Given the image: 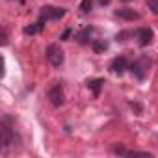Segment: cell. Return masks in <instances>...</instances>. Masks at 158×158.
<instances>
[{"instance_id":"1","label":"cell","mask_w":158,"mask_h":158,"mask_svg":"<svg viewBox=\"0 0 158 158\" xmlns=\"http://www.w3.org/2000/svg\"><path fill=\"white\" fill-rule=\"evenodd\" d=\"M0 143H2V152L4 154L10 149V145L13 143V132H11V127L8 125V119H4L0 123Z\"/></svg>"},{"instance_id":"2","label":"cell","mask_w":158,"mask_h":158,"mask_svg":"<svg viewBox=\"0 0 158 158\" xmlns=\"http://www.w3.org/2000/svg\"><path fill=\"white\" fill-rule=\"evenodd\" d=\"M47 60L52 63V67H61L63 65V50L58 47V45H50L47 48Z\"/></svg>"},{"instance_id":"3","label":"cell","mask_w":158,"mask_h":158,"mask_svg":"<svg viewBox=\"0 0 158 158\" xmlns=\"http://www.w3.org/2000/svg\"><path fill=\"white\" fill-rule=\"evenodd\" d=\"M48 99H50L52 106H61L65 102V95H63V89H61L60 84H56V86H52L48 89Z\"/></svg>"},{"instance_id":"4","label":"cell","mask_w":158,"mask_h":158,"mask_svg":"<svg viewBox=\"0 0 158 158\" xmlns=\"http://www.w3.org/2000/svg\"><path fill=\"white\" fill-rule=\"evenodd\" d=\"M65 15V10L63 8H52V6H47V8H43V11H41V17L45 19V21H54V19H61Z\"/></svg>"},{"instance_id":"5","label":"cell","mask_w":158,"mask_h":158,"mask_svg":"<svg viewBox=\"0 0 158 158\" xmlns=\"http://www.w3.org/2000/svg\"><path fill=\"white\" fill-rule=\"evenodd\" d=\"M136 37H138L139 47H147V45H151V41H152V30H149V28H139V30L136 32Z\"/></svg>"},{"instance_id":"6","label":"cell","mask_w":158,"mask_h":158,"mask_svg":"<svg viewBox=\"0 0 158 158\" xmlns=\"http://www.w3.org/2000/svg\"><path fill=\"white\" fill-rule=\"evenodd\" d=\"M115 15H117L119 19H123V21H139V19H141V15H139L138 11L130 10V8H123V10H117V11H115Z\"/></svg>"},{"instance_id":"7","label":"cell","mask_w":158,"mask_h":158,"mask_svg":"<svg viewBox=\"0 0 158 158\" xmlns=\"http://www.w3.org/2000/svg\"><path fill=\"white\" fill-rule=\"evenodd\" d=\"M127 67H128L127 58H125V56H121V58H115V60L112 61V67H110V69H112L114 73H117V74H123Z\"/></svg>"},{"instance_id":"8","label":"cell","mask_w":158,"mask_h":158,"mask_svg":"<svg viewBox=\"0 0 158 158\" xmlns=\"http://www.w3.org/2000/svg\"><path fill=\"white\" fill-rule=\"evenodd\" d=\"M147 63V60L143 58V60H139V61H134L132 65H130V71L139 78V80H143V78H145V69H143V65Z\"/></svg>"},{"instance_id":"9","label":"cell","mask_w":158,"mask_h":158,"mask_svg":"<svg viewBox=\"0 0 158 158\" xmlns=\"http://www.w3.org/2000/svg\"><path fill=\"white\" fill-rule=\"evenodd\" d=\"M43 26H45V19L41 17V19H39L35 24H32V26H26L23 32H24L26 35H32V34H37V32H41V30H43Z\"/></svg>"},{"instance_id":"10","label":"cell","mask_w":158,"mask_h":158,"mask_svg":"<svg viewBox=\"0 0 158 158\" xmlns=\"http://www.w3.org/2000/svg\"><path fill=\"white\" fill-rule=\"evenodd\" d=\"M102 84H104L102 78H95V80H89V82H88V88H89L95 95H99L101 89H102Z\"/></svg>"},{"instance_id":"11","label":"cell","mask_w":158,"mask_h":158,"mask_svg":"<svg viewBox=\"0 0 158 158\" xmlns=\"http://www.w3.org/2000/svg\"><path fill=\"white\" fill-rule=\"evenodd\" d=\"M91 47H93L95 52H104V50L108 48V43H106L104 39H93V41H91Z\"/></svg>"},{"instance_id":"12","label":"cell","mask_w":158,"mask_h":158,"mask_svg":"<svg viewBox=\"0 0 158 158\" xmlns=\"http://www.w3.org/2000/svg\"><path fill=\"white\" fill-rule=\"evenodd\" d=\"M91 6H93L91 0H82V2H80V11L82 13H89L91 11Z\"/></svg>"},{"instance_id":"13","label":"cell","mask_w":158,"mask_h":158,"mask_svg":"<svg viewBox=\"0 0 158 158\" xmlns=\"http://www.w3.org/2000/svg\"><path fill=\"white\" fill-rule=\"evenodd\" d=\"M91 32H93V28H86L80 35H78V43H82V45H84V43H88V35H89Z\"/></svg>"},{"instance_id":"14","label":"cell","mask_w":158,"mask_h":158,"mask_svg":"<svg viewBox=\"0 0 158 158\" xmlns=\"http://www.w3.org/2000/svg\"><path fill=\"white\" fill-rule=\"evenodd\" d=\"M147 6L154 15H158V0H147Z\"/></svg>"},{"instance_id":"15","label":"cell","mask_w":158,"mask_h":158,"mask_svg":"<svg viewBox=\"0 0 158 158\" xmlns=\"http://www.w3.org/2000/svg\"><path fill=\"white\" fill-rule=\"evenodd\" d=\"M127 35H132V32H121V34H117V41H125Z\"/></svg>"},{"instance_id":"16","label":"cell","mask_w":158,"mask_h":158,"mask_svg":"<svg viewBox=\"0 0 158 158\" xmlns=\"http://www.w3.org/2000/svg\"><path fill=\"white\" fill-rule=\"evenodd\" d=\"M71 34H73V30H71V28H67V30H65V32L61 34V37H60V39H63V41H65V39H67V37H69Z\"/></svg>"},{"instance_id":"17","label":"cell","mask_w":158,"mask_h":158,"mask_svg":"<svg viewBox=\"0 0 158 158\" xmlns=\"http://www.w3.org/2000/svg\"><path fill=\"white\" fill-rule=\"evenodd\" d=\"M2 45H8V32H6V28H2Z\"/></svg>"},{"instance_id":"18","label":"cell","mask_w":158,"mask_h":158,"mask_svg":"<svg viewBox=\"0 0 158 158\" xmlns=\"http://www.w3.org/2000/svg\"><path fill=\"white\" fill-rule=\"evenodd\" d=\"M99 2H101V4L104 6V4H110V0H99Z\"/></svg>"},{"instance_id":"19","label":"cell","mask_w":158,"mask_h":158,"mask_svg":"<svg viewBox=\"0 0 158 158\" xmlns=\"http://www.w3.org/2000/svg\"><path fill=\"white\" fill-rule=\"evenodd\" d=\"M123 2H130V0H123Z\"/></svg>"}]
</instances>
